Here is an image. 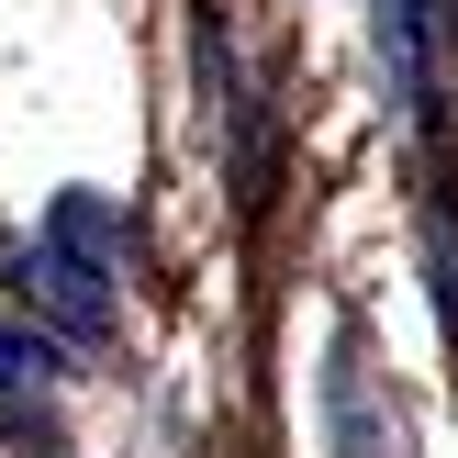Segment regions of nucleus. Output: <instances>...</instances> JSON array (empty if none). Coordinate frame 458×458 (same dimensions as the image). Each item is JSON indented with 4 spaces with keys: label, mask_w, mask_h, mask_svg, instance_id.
<instances>
[{
    "label": "nucleus",
    "mask_w": 458,
    "mask_h": 458,
    "mask_svg": "<svg viewBox=\"0 0 458 458\" xmlns=\"http://www.w3.org/2000/svg\"><path fill=\"white\" fill-rule=\"evenodd\" d=\"M22 280H34L45 302L67 313V335H101V325H112V268H89V258H67V246H45V235H34Z\"/></svg>",
    "instance_id": "f257e3e1"
},
{
    "label": "nucleus",
    "mask_w": 458,
    "mask_h": 458,
    "mask_svg": "<svg viewBox=\"0 0 458 458\" xmlns=\"http://www.w3.org/2000/svg\"><path fill=\"white\" fill-rule=\"evenodd\" d=\"M45 246H67V258H89V268H123V213H112L101 191H56Z\"/></svg>",
    "instance_id": "f03ea898"
},
{
    "label": "nucleus",
    "mask_w": 458,
    "mask_h": 458,
    "mask_svg": "<svg viewBox=\"0 0 458 458\" xmlns=\"http://www.w3.org/2000/svg\"><path fill=\"white\" fill-rule=\"evenodd\" d=\"M45 369H56V347H45V335H0V403L45 392Z\"/></svg>",
    "instance_id": "7ed1b4c3"
}]
</instances>
